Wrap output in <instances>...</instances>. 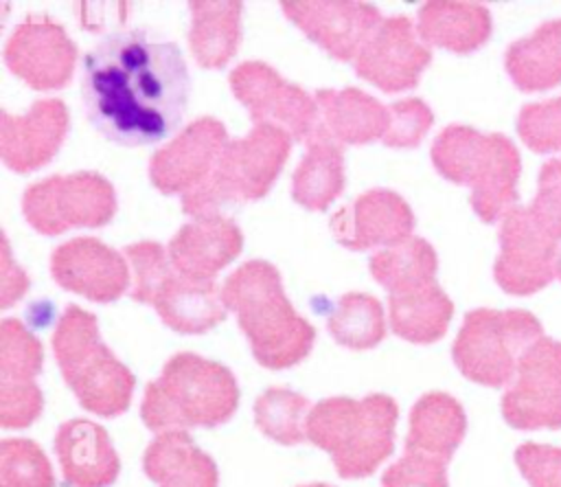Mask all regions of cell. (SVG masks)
I'll use <instances>...</instances> for the list:
<instances>
[{"instance_id":"obj_10","label":"cell","mask_w":561,"mask_h":487,"mask_svg":"<svg viewBox=\"0 0 561 487\" xmlns=\"http://www.w3.org/2000/svg\"><path fill=\"white\" fill-rule=\"evenodd\" d=\"M232 94L248 107L252 123H270L307 143L324 125L313 97L283 79L270 64L243 61L230 72Z\"/></svg>"},{"instance_id":"obj_26","label":"cell","mask_w":561,"mask_h":487,"mask_svg":"<svg viewBox=\"0 0 561 487\" xmlns=\"http://www.w3.org/2000/svg\"><path fill=\"white\" fill-rule=\"evenodd\" d=\"M188 44L193 57L204 68H221L237 50L241 39L239 0H193Z\"/></svg>"},{"instance_id":"obj_42","label":"cell","mask_w":561,"mask_h":487,"mask_svg":"<svg viewBox=\"0 0 561 487\" xmlns=\"http://www.w3.org/2000/svg\"><path fill=\"white\" fill-rule=\"evenodd\" d=\"M515 463L530 487H561V448L524 443L515 452Z\"/></svg>"},{"instance_id":"obj_39","label":"cell","mask_w":561,"mask_h":487,"mask_svg":"<svg viewBox=\"0 0 561 487\" xmlns=\"http://www.w3.org/2000/svg\"><path fill=\"white\" fill-rule=\"evenodd\" d=\"M390 125L383 134L388 147H414L432 125V110L421 99H403L388 105Z\"/></svg>"},{"instance_id":"obj_34","label":"cell","mask_w":561,"mask_h":487,"mask_svg":"<svg viewBox=\"0 0 561 487\" xmlns=\"http://www.w3.org/2000/svg\"><path fill=\"white\" fill-rule=\"evenodd\" d=\"M0 487H55L53 467L37 443L28 439L0 443Z\"/></svg>"},{"instance_id":"obj_5","label":"cell","mask_w":561,"mask_h":487,"mask_svg":"<svg viewBox=\"0 0 561 487\" xmlns=\"http://www.w3.org/2000/svg\"><path fill=\"white\" fill-rule=\"evenodd\" d=\"M432 162L440 175L471 189V206L484 222L517 206L519 154L506 136L449 125L432 145Z\"/></svg>"},{"instance_id":"obj_36","label":"cell","mask_w":561,"mask_h":487,"mask_svg":"<svg viewBox=\"0 0 561 487\" xmlns=\"http://www.w3.org/2000/svg\"><path fill=\"white\" fill-rule=\"evenodd\" d=\"M123 254L131 268L129 296L134 301L151 305L162 283L175 270L169 259V252L156 241H138L125 246Z\"/></svg>"},{"instance_id":"obj_21","label":"cell","mask_w":561,"mask_h":487,"mask_svg":"<svg viewBox=\"0 0 561 487\" xmlns=\"http://www.w3.org/2000/svg\"><path fill=\"white\" fill-rule=\"evenodd\" d=\"M55 452L70 487H110L121 469L107 432L88 419H70L55 434Z\"/></svg>"},{"instance_id":"obj_31","label":"cell","mask_w":561,"mask_h":487,"mask_svg":"<svg viewBox=\"0 0 561 487\" xmlns=\"http://www.w3.org/2000/svg\"><path fill=\"white\" fill-rule=\"evenodd\" d=\"M436 265V252L423 237H408L405 241L381 248L370 257L373 276L390 294L434 283Z\"/></svg>"},{"instance_id":"obj_43","label":"cell","mask_w":561,"mask_h":487,"mask_svg":"<svg viewBox=\"0 0 561 487\" xmlns=\"http://www.w3.org/2000/svg\"><path fill=\"white\" fill-rule=\"evenodd\" d=\"M28 287V276L13 261L7 237L0 239V307H9Z\"/></svg>"},{"instance_id":"obj_25","label":"cell","mask_w":561,"mask_h":487,"mask_svg":"<svg viewBox=\"0 0 561 487\" xmlns=\"http://www.w3.org/2000/svg\"><path fill=\"white\" fill-rule=\"evenodd\" d=\"M142 467L158 487H217L215 461L193 443L186 430L160 432L149 443Z\"/></svg>"},{"instance_id":"obj_29","label":"cell","mask_w":561,"mask_h":487,"mask_svg":"<svg viewBox=\"0 0 561 487\" xmlns=\"http://www.w3.org/2000/svg\"><path fill=\"white\" fill-rule=\"evenodd\" d=\"M506 72L519 90H546L561 81V20L543 22L513 42L504 57Z\"/></svg>"},{"instance_id":"obj_30","label":"cell","mask_w":561,"mask_h":487,"mask_svg":"<svg viewBox=\"0 0 561 487\" xmlns=\"http://www.w3.org/2000/svg\"><path fill=\"white\" fill-rule=\"evenodd\" d=\"M454 305L438 283H427L388 296V318L397 336L427 344L438 340L451 318Z\"/></svg>"},{"instance_id":"obj_17","label":"cell","mask_w":561,"mask_h":487,"mask_svg":"<svg viewBox=\"0 0 561 487\" xmlns=\"http://www.w3.org/2000/svg\"><path fill=\"white\" fill-rule=\"evenodd\" d=\"M50 274L61 287L96 303L118 298L131 279L125 254L94 237L59 244L50 254Z\"/></svg>"},{"instance_id":"obj_32","label":"cell","mask_w":561,"mask_h":487,"mask_svg":"<svg viewBox=\"0 0 561 487\" xmlns=\"http://www.w3.org/2000/svg\"><path fill=\"white\" fill-rule=\"evenodd\" d=\"M327 329L344 347H375L386 336V316L381 303L362 292L342 294L327 318Z\"/></svg>"},{"instance_id":"obj_18","label":"cell","mask_w":561,"mask_h":487,"mask_svg":"<svg viewBox=\"0 0 561 487\" xmlns=\"http://www.w3.org/2000/svg\"><path fill=\"white\" fill-rule=\"evenodd\" d=\"M414 215L408 202L388 189H370L331 217L335 239L351 250L390 248L412 237Z\"/></svg>"},{"instance_id":"obj_16","label":"cell","mask_w":561,"mask_h":487,"mask_svg":"<svg viewBox=\"0 0 561 487\" xmlns=\"http://www.w3.org/2000/svg\"><path fill=\"white\" fill-rule=\"evenodd\" d=\"M228 140L221 121L213 116L193 121L151 156L149 178L153 186L167 195H184L210 173Z\"/></svg>"},{"instance_id":"obj_19","label":"cell","mask_w":561,"mask_h":487,"mask_svg":"<svg viewBox=\"0 0 561 487\" xmlns=\"http://www.w3.org/2000/svg\"><path fill=\"white\" fill-rule=\"evenodd\" d=\"M68 132V110L59 99H39L24 114L0 112V156L13 171L46 165Z\"/></svg>"},{"instance_id":"obj_27","label":"cell","mask_w":561,"mask_h":487,"mask_svg":"<svg viewBox=\"0 0 561 487\" xmlns=\"http://www.w3.org/2000/svg\"><path fill=\"white\" fill-rule=\"evenodd\" d=\"M467 430L462 406L447 393H427L410 410L405 450L449 461Z\"/></svg>"},{"instance_id":"obj_2","label":"cell","mask_w":561,"mask_h":487,"mask_svg":"<svg viewBox=\"0 0 561 487\" xmlns=\"http://www.w3.org/2000/svg\"><path fill=\"white\" fill-rule=\"evenodd\" d=\"M221 301L234 312L252 355L263 366L287 369L311 351L313 327L294 312L272 263L261 259L241 263L224 281Z\"/></svg>"},{"instance_id":"obj_38","label":"cell","mask_w":561,"mask_h":487,"mask_svg":"<svg viewBox=\"0 0 561 487\" xmlns=\"http://www.w3.org/2000/svg\"><path fill=\"white\" fill-rule=\"evenodd\" d=\"M445 458L430 456L423 452L405 450L403 456L392 463L383 476V487H449Z\"/></svg>"},{"instance_id":"obj_13","label":"cell","mask_w":561,"mask_h":487,"mask_svg":"<svg viewBox=\"0 0 561 487\" xmlns=\"http://www.w3.org/2000/svg\"><path fill=\"white\" fill-rule=\"evenodd\" d=\"M4 61L13 75L35 90L68 83L77 61V46L61 24L44 13L26 15L4 46Z\"/></svg>"},{"instance_id":"obj_23","label":"cell","mask_w":561,"mask_h":487,"mask_svg":"<svg viewBox=\"0 0 561 487\" xmlns=\"http://www.w3.org/2000/svg\"><path fill=\"white\" fill-rule=\"evenodd\" d=\"M153 309L175 331L202 333L226 316L221 290L215 281H199L173 270L153 298Z\"/></svg>"},{"instance_id":"obj_4","label":"cell","mask_w":561,"mask_h":487,"mask_svg":"<svg viewBox=\"0 0 561 487\" xmlns=\"http://www.w3.org/2000/svg\"><path fill=\"white\" fill-rule=\"evenodd\" d=\"M397 404L375 393L362 399L329 397L311 406L305 423L307 439L329 452L344 478L373 474L394 445Z\"/></svg>"},{"instance_id":"obj_20","label":"cell","mask_w":561,"mask_h":487,"mask_svg":"<svg viewBox=\"0 0 561 487\" xmlns=\"http://www.w3.org/2000/svg\"><path fill=\"white\" fill-rule=\"evenodd\" d=\"M241 246L243 235L239 226L224 215H210L186 222L171 237L167 252L180 274L213 281L241 252Z\"/></svg>"},{"instance_id":"obj_7","label":"cell","mask_w":561,"mask_h":487,"mask_svg":"<svg viewBox=\"0 0 561 487\" xmlns=\"http://www.w3.org/2000/svg\"><path fill=\"white\" fill-rule=\"evenodd\" d=\"M53 353L66 384L85 410L116 417L129 406L134 375L103 344L94 314L68 305L53 333Z\"/></svg>"},{"instance_id":"obj_3","label":"cell","mask_w":561,"mask_h":487,"mask_svg":"<svg viewBox=\"0 0 561 487\" xmlns=\"http://www.w3.org/2000/svg\"><path fill=\"white\" fill-rule=\"evenodd\" d=\"M237 401V380L224 364L195 353H178L169 358L160 377L147 384L140 417L158 434L213 428L232 417Z\"/></svg>"},{"instance_id":"obj_35","label":"cell","mask_w":561,"mask_h":487,"mask_svg":"<svg viewBox=\"0 0 561 487\" xmlns=\"http://www.w3.org/2000/svg\"><path fill=\"white\" fill-rule=\"evenodd\" d=\"M39 369V340L18 318H4L0 322V380L35 382Z\"/></svg>"},{"instance_id":"obj_1","label":"cell","mask_w":561,"mask_h":487,"mask_svg":"<svg viewBox=\"0 0 561 487\" xmlns=\"http://www.w3.org/2000/svg\"><path fill=\"white\" fill-rule=\"evenodd\" d=\"M81 94L90 123L121 145H149L184 116L188 70L173 42L121 29L83 57Z\"/></svg>"},{"instance_id":"obj_6","label":"cell","mask_w":561,"mask_h":487,"mask_svg":"<svg viewBox=\"0 0 561 487\" xmlns=\"http://www.w3.org/2000/svg\"><path fill=\"white\" fill-rule=\"evenodd\" d=\"M291 136L270 123L252 125L250 134L230 138L210 173L182 195V211L197 217L221 215L228 204L263 197L274 184L287 154Z\"/></svg>"},{"instance_id":"obj_28","label":"cell","mask_w":561,"mask_h":487,"mask_svg":"<svg viewBox=\"0 0 561 487\" xmlns=\"http://www.w3.org/2000/svg\"><path fill=\"white\" fill-rule=\"evenodd\" d=\"M305 145L307 151L291 178V195L305 208L324 211L344 186L342 149L324 127Z\"/></svg>"},{"instance_id":"obj_37","label":"cell","mask_w":561,"mask_h":487,"mask_svg":"<svg viewBox=\"0 0 561 487\" xmlns=\"http://www.w3.org/2000/svg\"><path fill=\"white\" fill-rule=\"evenodd\" d=\"M517 132L539 154L561 151V97L524 105L517 116Z\"/></svg>"},{"instance_id":"obj_44","label":"cell","mask_w":561,"mask_h":487,"mask_svg":"<svg viewBox=\"0 0 561 487\" xmlns=\"http://www.w3.org/2000/svg\"><path fill=\"white\" fill-rule=\"evenodd\" d=\"M557 279H561V252L557 257Z\"/></svg>"},{"instance_id":"obj_40","label":"cell","mask_w":561,"mask_h":487,"mask_svg":"<svg viewBox=\"0 0 561 487\" xmlns=\"http://www.w3.org/2000/svg\"><path fill=\"white\" fill-rule=\"evenodd\" d=\"M42 390L35 382L0 380V423L4 428H26L42 412Z\"/></svg>"},{"instance_id":"obj_41","label":"cell","mask_w":561,"mask_h":487,"mask_svg":"<svg viewBox=\"0 0 561 487\" xmlns=\"http://www.w3.org/2000/svg\"><path fill=\"white\" fill-rule=\"evenodd\" d=\"M528 211L548 235L557 241L561 239V158H552L541 167L539 189Z\"/></svg>"},{"instance_id":"obj_45","label":"cell","mask_w":561,"mask_h":487,"mask_svg":"<svg viewBox=\"0 0 561 487\" xmlns=\"http://www.w3.org/2000/svg\"><path fill=\"white\" fill-rule=\"evenodd\" d=\"M302 487H331V485H324V483H313V485H302Z\"/></svg>"},{"instance_id":"obj_24","label":"cell","mask_w":561,"mask_h":487,"mask_svg":"<svg viewBox=\"0 0 561 487\" xmlns=\"http://www.w3.org/2000/svg\"><path fill=\"white\" fill-rule=\"evenodd\" d=\"M316 103L320 110V118L324 129L337 143L362 145L375 138H383L390 125L388 105L379 103L375 97L357 90H318Z\"/></svg>"},{"instance_id":"obj_22","label":"cell","mask_w":561,"mask_h":487,"mask_svg":"<svg viewBox=\"0 0 561 487\" xmlns=\"http://www.w3.org/2000/svg\"><path fill=\"white\" fill-rule=\"evenodd\" d=\"M416 33L425 44L471 53L489 39L491 13L480 2L430 0L419 9Z\"/></svg>"},{"instance_id":"obj_12","label":"cell","mask_w":561,"mask_h":487,"mask_svg":"<svg viewBox=\"0 0 561 487\" xmlns=\"http://www.w3.org/2000/svg\"><path fill=\"white\" fill-rule=\"evenodd\" d=\"M500 254L493 265L497 285L508 294H533L557 276V239L528 208H511L500 224Z\"/></svg>"},{"instance_id":"obj_9","label":"cell","mask_w":561,"mask_h":487,"mask_svg":"<svg viewBox=\"0 0 561 487\" xmlns=\"http://www.w3.org/2000/svg\"><path fill=\"white\" fill-rule=\"evenodd\" d=\"M114 211V186L96 171L50 175L31 184L22 195V213L42 235H59L75 226H101L112 219Z\"/></svg>"},{"instance_id":"obj_11","label":"cell","mask_w":561,"mask_h":487,"mask_svg":"<svg viewBox=\"0 0 561 487\" xmlns=\"http://www.w3.org/2000/svg\"><path fill=\"white\" fill-rule=\"evenodd\" d=\"M502 415L519 430L561 428V342L539 338L522 355Z\"/></svg>"},{"instance_id":"obj_14","label":"cell","mask_w":561,"mask_h":487,"mask_svg":"<svg viewBox=\"0 0 561 487\" xmlns=\"http://www.w3.org/2000/svg\"><path fill=\"white\" fill-rule=\"evenodd\" d=\"M432 53L405 15L381 20L355 57V72L386 92L414 88Z\"/></svg>"},{"instance_id":"obj_33","label":"cell","mask_w":561,"mask_h":487,"mask_svg":"<svg viewBox=\"0 0 561 487\" xmlns=\"http://www.w3.org/2000/svg\"><path fill=\"white\" fill-rule=\"evenodd\" d=\"M309 401L289 388H267L254 401V421L270 439L294 445L307 439L305 423L309 415Z\"/></svg>"},{"instance_id":"obj_15","label":"cell","mask_w":561,"mask_h":487,"mask_svg":"<svg viewBox=\"0 0 561 487\" xmlns=\"http://www.w3.org/2000/svg\"><path fill=\"white\" fill-rule=\"evenodd\" d=\"M280 9L302 33L342 61H355L383 20L373 4L359 0H285Z\"/></svg>"},{"instance_id":"obj_8","label":"cell","mask_w":561,"mask_h":487,"mask_svg":"<svg viewBox=\"0 0 561 487\" xmlns=\"http://www.w3.org/2000/svg\"><path fill=\"white\" fill-rule=\"evenodd\" d=\"M539 320L522 309H473L451 347L460 373L484 386L513 382L522 355L539 340Z\"/></svg>"}]
</instances>
